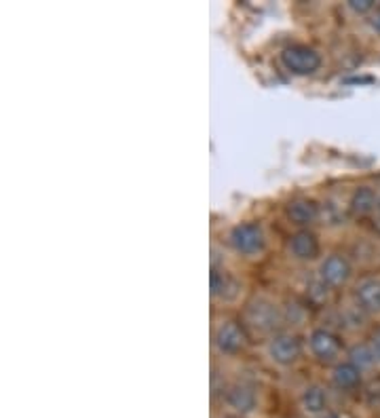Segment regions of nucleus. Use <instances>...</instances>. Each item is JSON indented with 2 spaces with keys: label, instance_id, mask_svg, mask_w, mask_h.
Listing matches in <instances>:
<instances>
[{
  "label": "nucleus",
  "instance_id": "nucleus-13",
  "mask_svg": "<svg viewBox=\"0 0 380 418\" xmlns=\"http://www.w3.org/2000/svg\"><path fill=\"white\" fill-rule=\"evenodd\" d=\"M376 207H379V197H376L374 188L359 186L353 192V197H351V211H353V216H359V218L370 216Z\"/></svg>",
  "mask_w": 380,
  "mask_h": 418
},
{
  "label": "nucleus",
  "instance_id": "nucleus-3",
  "mask_svg": "<svg viewBox=\"0 0 380 418\" xmlns=\"http://www.w3.org/2000/svg\"><path fill=\"white\" fill-rule=\"evenodd\" d=\"M228 243L237 254L252 258V256H258V254L264 251L266 235H264V231L258 222H241V224L231 229Z\"/></svg>",
  "mask_w": 380,
  "mask_h": 418
},
{
  "label": "nucleus",
  "instance_id": "nucleus-11",
  "mask_svg": "<svg viewBox=\"0 0 380 418\" xmlns=\"http://www.w3.org/2000/svg\"><path fill=\"white\" fill-rule=\"evenodd\" d=\"M285 216L296 226H311V224H315L317 218H319V205L313 199L298 197V199H292L285 205Z\"/></svg>",
  "mask_w": 380,
  "mask_h": 418
},
{
  "label": "nucleus",
  "instance_id": "nucleus-15",
  "mask_svg": "<svg viewBox=\"0 0 380 418\" xmlns=\"http://www.w3.org/2000/svg\"><path fill=\"white\" fill-rule=\"evenodd\" d=\"M349 361H351L353 365H357V367L364 372V370H370L379 359H376V355H374V351H372L370 345H353V347L349 349Z\"/></svg>",
  "mask_w": 380,
  "mask_h": 418
},
{
  "label": "nucleus",
  "instance_id": "nucleus-4",
  "mask_svg": "<svg viewBox=\"0 0 380 418\" xmlns=\"http://www.w3.org/2000/svg\"><path fill=\"white\" fill-rule=\"evenodd\" d=\"M281 63L294 76H311L321 68V56L309 45H290L281 51Z\"/></svg>",
  "mask_w": 380,
  "mask_h": 418
},
{
  "label": "nucleus",
  "instance_id": "nucleus-7",
  "mask_svg": "<svg viewBox=\"0 0 380 418\" xmlns=\"http://www.w3.org/2000/svg\"><path fill=\"white\" fill-rule=\"evenodd\" d=\"M309 351L311 355L319 361V363H334L336 359L340 357V351H342V343L340 338L332 332V330H325V328H317L309 334Z\"/></svg>",
  "mask_w": 380,
  "mask_h": 418
},
{
  "label": "nucleus",
  "instance_id": "nucleus-12",
  "mask_svg": "<svg viewBox=\"0 0 380 418\" xmlns=\"http://www.w3.org/2000/svg\"><path fill=\"white\" fill-rule=\"evenodd\" d=\"M329 378H332V385L344 393L357 391L361 387V370L357 365H353L351 361H338L332 367Z\"/></svg>",
  "mask_w": 380,
  "mask_h": 418
},
{
  "label": "nucleus",
  "instance_id": "nucleus-5",
  "mask_svg": "<svg viewBox=\"0 0 380 418\" xmlns=\"http://www.w3.org/2000/svg\"><path fill=\"white\" fill-rule=\"evenodd\" d=\"M353 277V264L342 254H329L325 256L317 266V279L325 288H344Z\"/></svg>",
  "mask_w": 380,
  "mask_h": 418
},
{
  "label": "nucleus",
  "instance_id": "nucleus-17",
  "mask_svg": "<svg viewBox=\"0 0 380 418\" xmlns=\"http://www.w3.org/2000/svg\"><path fill=\"white\" fill-rule=\"evenodd\" d=\"M370 347H372V351H374V355L380 361V330H376L374 334H372V338H370Z\"/></svg>",
  "mask_w": 380,
  "mask_h": 418
},
{
  "label": "nucleus",
  "instance_id": "nucleus-19",
  "mask_svg": "<svg viewBox=\"0 0 380 418\" xmlns=\"http://www.w3.org/2000/svg\"><path fill=\"white\" fill-rule=\"evenodd\" d=\"M374 229H376V233H379V235H380V216H379V218H376V222H374Z\"/></svg>",
  "mask_w": 380,
  "mask_h": 418
},
{
  "label": "nucleus",
  "instance_id": "nucleus-22",
  "mask_svg": "<svg viewBox=\"0 0 380 418\" xmlns=\"http://www.w3.org/2000/svg\"><path fill=\"white\" fill-rule=\"evenodd\" d=\"M327 418H338V417H327Z\"/></svg>",
  "mask_w": 380,
  "mask_h": 418
},
{
  "label": "nucleus",
  "instance_id": "nucleus-14",
  "mask_svg": "<svg viewBox=\"0 0 380 418\" xmlns=\"http://www.w3.org/2000/svg\"><path fill=\"white\" fill-rule=\"evenodd\" d=\"M300 404H302V408H305L309 414H319V412H323L325 406H327L325 391H323L319 385H309V387L302 391V395H300Z\"/></svg>",
  "mask_w": 380,
  "mask_h": 418
},
{
  "label": "nucleus",
  "instance_id": "nucleus-20",
  "mask_svg": "<svg viewBox=\"0 0 380 418\" xmlns=\"http://www.w3.org/2000/svg\"><path fill=\"white\" fill-rule=\"evenodd\" d=\"M222 418H241L239 414H226V417H222Z\"/></svg>",
  "mask_w": 380,
  "mask_h": 418
},
{
  "label": "nucleus",
  "instance_id": "nucleus-10",
  "mask_svg": "<svg viewBox=\"0 0 380 418\" xmlns=\"http://www.w3.org/2000/svg\"><path fill=\"white\" fill-rule=\"evenodd\" d=\"M319 237L309 229H300L298 233H294L290 241H287V251L294 260L300 262H311L319 256Z\"/></svg>",
  "mask_w": 380,
  "mask_h": 418
},
{
  "label": "nucleus",
  "instance_id": "nucleus-9",
  "mask_svg": "<svg viewBox=\"0 0 380 418\" xmlns=\"http://www.w3.org/2000/svg\"><path fill=\"white\" fill-rule=\"evenodd\" d=\"M355 304L366 315H380V279L366 277L353 290Z\"/></svg>",
  "mask_w": 380,
  "mask_h": 418
},
{
  "label": "nucleus",
  "instance_id": "nucleus-8",
  "mask_svg": "<svg viewBox=\"0 0 380 418\" xmlns=\"http://www.w3.org/2000/svg\"><path fill=\"white\" fill-rule=\"evenodd\" d=\"M224 399L228 404L231 410H235L239 417L241 414H248L252 412L258 404V395H255V387L246 382V380H239V382H233L226 393H224Z\"/></svg>",
  "mask_w": 380,
  "mask_h": 418
},
{
  "label": "nucleus",
  "instance_id": "nucleus-2",
  "mask_svg": "<svg viewBox=\"0 0 380 418\" xmlns=\"http://www.w3.org/2000/svg\"><path fill=\"white\" fill-rule=\"evenodd\" d=\"M266 357L279 367H292L302 357V340L290 332L273 334L266 343Z\"/></svg>",
  "mask_w": 380,
  "mask_h": 418
},
{
  "label": "nucleus",
  "instance_id": "nucleus-21",
  "mask_svg": "<svg viewBox=\"0 0 380 418\" xmlns=\"http://www.w3.org/2000/svg\"><path fill=\"white\" fill-rule=\"evenodd\" d=\"M379 209H380V197H379Z\"/></svg>",
  "mask_w": 380,
  "mask_h": 418
},
{
  "label": "nucleus",
  "instance_id": "nucleus-16",
  "mask_svg": "<svg viewBox=\"0 0 380 418\" xmlns=\"http://www.w3.org/2000/svg\"><path fill=\"white\" fill-rule=\"evenodd\" d=\"M374 0H351L349 2V9L357 15H364V13H370L374 9Z\"/></svg>",
  "mask_w": 380,
  "mask_h": 418
},
{
  "label": "nucleus",
  "instance_id": "nucleus-18",
  "mask_svg": "<svg viewBox=\"0 0 380 418\" xmlns=\"http://www.w3.org/2000/svg\"><path fill=\"white\" fill-rule=\"evenodd\" d=\"M372 23H374V28L376 30H380V9L376 11V15H374V19H372Z\"/></svg>",
  "mask_w": 380,
  "mask_h": 418
},
{
  "label": "nucleus",
  "instance_id": "nucleus-6",
  "mask_svg": "<svg viewBox=\"0 0 380 418\" xmlns=\"http://www.w3.org/2000/svg\"><path fill=\"white\" fill-rule=\"evenodd\" d=\"M246 323L255 332H273L281 323V310L268 298H253L246 308Z\"/></svg>",
  "mask_w": 380,
  "mask_h": 418
},
{
  "label": "nucleus",
  "instance_id": "nucleus-1",
  "mask_svg": "<svg viewBox=\"0 0 380 418\" xmlns=\"http://www.w3.org/2000/svg\"><path fill=\"white\" fill-rule=\"evenodd\" d=\"M248 347V334L235 319H224L213 330V349L222 357H235Z\"/></svg>",
  "mask_w": 380,
  "mask_h": 418
}]
</instances>
